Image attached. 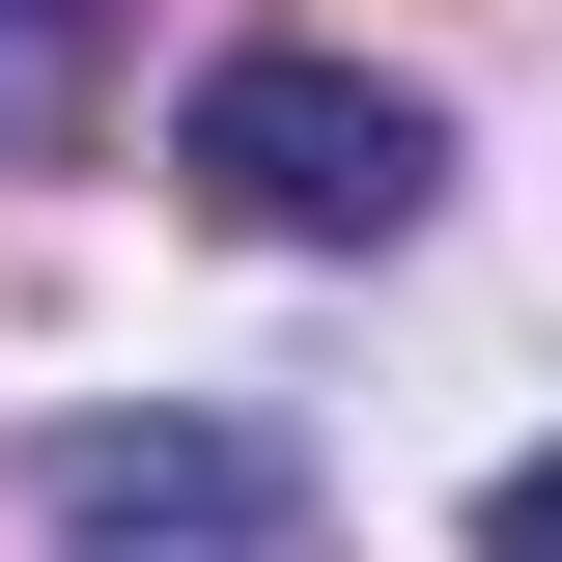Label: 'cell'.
Wrapping results in <instances>:
<instances>
[{
	"label": "cell",
	"instance_id": "6da1fadb",
	"mask_svg": "<svg viewBox=\"0 0 562 562\" xmlns=\"http://www.w3.org/2000/svg\"><path fill=\"white\" fill-rule=\"evenodd\" d=\"M169 169H198L254 254H394V225L450 198V113H422V85H366V57H198Z\"/></svg>",
	"mask_w": 562,
	"mask_h": 562
},
{
	"label": "cell",
	"instance_id": "7a4b0ae2",
	"mask_svg": "<svg viewBox=\"0 0 562 562\" xmlns=\"http://www.w3.org/2000/svg\"><path fill=\"white\" fill-rule=\"evenodd\" d=\"M29 506H57V562H310V450L281 422H57L29 450Z\"/></svg>",
	"mask_w": 562,
	"mask_h": 562
},
{
	"label": "cell",
	"instance_id": "3957f363",
	"mask_svg": "<svg viewBox=\"0 0 562 562\" xmlns=\"http://www.w3.org/2000/svg\"><path fill=\"white\" fill-rule=\"evenodd\" d=\"M85 29H113V0H0V169H57V113H85Z\"/></svg>",
	"mask_w": 562,
	"mask_h": 562
},
{
	"label": "cell",
	"instance_id": "277c9868",
	"mask_svg": "<svg viewBox=\"0 0 562 562\" xmlns=\"http://www.w3.org/2000/svg\"><path fill=\"white\" fill-rule=\"evenodd\" d=\"M479 562H562V450H506V479H479Z\"/></svg>",
	"mask_w": 562,
	"mask_h": 562
}]
</instances>
